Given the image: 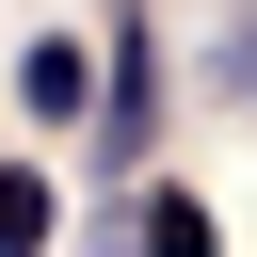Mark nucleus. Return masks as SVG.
Returning <instances> with one entry per match:
<instances>
[{"label":"nucleus","instance_id":"1","mask_svg":"<svg viewBox=\"0 0 257 257\" xmlns=\"http://www.w3.org/2000/svg\"><path fill=\"white\" fill-rule=\"evenodd\" d=\"M80 96H96V64H80V32H32V64H16V112H48V128H64Z\"/></svg>","mask_w":257,"mask_h":257},{"label":"nucleus","instance_id":"2","mask_svg":"<svg viewBox=\"0 0 257 257\" xmlns=\"http://www.w3.org/2000/svg\"><path fill=\"white\" fill-rule=\"evenodd\" d=\"M145 257H225V225H209L193 193H145Z\"/></svg>","mask_w":257,"mask_h":257},{"label":"nucleus","instance_id":"3","mask_svg":"<svg viewBox=\"0 0 257 257\" xmlns=\"http://www.w3.org/2000/svg\"><path fill=\"white\" fill-rule=\"evenodd\" d=\"M0 257H48V177L0 161Z\"/></svg>","mask_w":257,"mask_h":257},{"label":"nucleus","instance_id":"4","mask_svg":"<svg viewBox=\"0 0 257 257\" xmlns=\"http://www.w3.org/2000/svg\"><path fill=\"white\" fill-rule=\"evenodd\" d=\"M112 145H145V16H112Z\"/></svg>","mask_w":257,"mask_h":257},{"label":"nucleus","instance_id":"5","mask_svg":"<svg viewBox=\"0 0 257 257\" xmlns=\"http://www.w3.org/2000/svg\"><path fill=\"white\" fill-rule=\"evenodd\" d=\"M241 80H257V32H241Z\"/></svg>","mask_w":257,"mask_h":257}]
</instances>
